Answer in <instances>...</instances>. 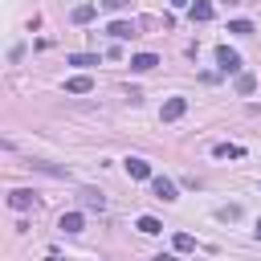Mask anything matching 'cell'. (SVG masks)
Returning <instances> with one entry per match:
<instances>
[{
	"label": "cell",
	"mask_w": 261,
	"mask_h": 261,
	"mask_svg": "<svg viewBox=\"0 0 261 261\" xmlns=\"http://www.w3.org/2000/svg\"><path fill=\"white\" fill-rule=\"evenodd\" d=\"M8 208H16V212H29V208H37V192H29V188H16V192H8Z\"/></svg>",
	"instance_id": "6da1fadb"
},
{
	"label": "cell",
	"mask_w": 261,
	"mask_h": 261,
	"mask_svg": "<svg viewBox=\"0 0 261 261\" xmlns=\"http://www.w3.org/2000/svg\"><path fill=\"white\" fill-rule=\"evenodd\" d=\"M106 33H110L114 41H130V37H139V24H135V20H110Z\"/></svg>",
	"instance_id": "7a4b0ae2"
},
{
	"label": "cell",
	"mask_w": 261,
	"mask_h": 261,
	"mask_svg": "<svg viewBox=\"0 0 261 261\" xmlns=\"http://www.w3.org/2000/svg\"><path fill=\"white\" fill-rule=\"evenodd\" d=\"M216 65H220L224 73H237V69H241V53L228 49V45H220V49H216Z\"/></svg>",
	"instance_id": "3957f363"
},
{
	"label": "cell",
	"mask_w": 261,
	"mask_h": 261,
	"mask_svg": "<svg viewBox=\"0 0 261 261\" xmlns=\"http://www.w3.org/2000/svg\"><path fill=\"white\" fill-rule=\"evenodd\" d=\"M151 196L163 200V204H171V200H175V184L163 179V175H151Z\"/></svg>",
	"instance_id": "277c9868"
},
{
	"label": "cell",
	"mask_w": 261,
	"mask_h": 261,
	"mask_svg": "<svg viewBox=\"0 0 261 261\" xmlns=\"http://www.w3.org/2000/svg\"><path fill=\"white\" fill-rule=\"evenodd\" d=\"M184 110H188V98H167L163 110H159V118L163 122H175V118H184Z\"/></svg>",
	"instance_id": "5b68a950"
},
{
	"label": "cell",
	"mask_w": 261,
	"mask_h": 261,
	"mask_svg": "<svg viewBox=\"0 0 261 261\" xmlns=\"http://www.w3.org/2000/svg\"><path fill=\"white\" fill-rule=\"evenodd\" d=\"M94 90V77L77 73V77H65V94H90Z\"/></svg>",
	"instance_id": "8992f818"
},
{
	"label": "cell",
	"mask_w": 261,
	"mask_h": 261,
	"mask_svg": "<svg viewBox=\"0 0 261 261\" xmlns=\"http://www.w3.org/2000/svg\"><path fill=\"white\" fill-rule=\"evenodd\" d=\"M82 224H86V216H82V212H61V220H57V228H61V232H82Z\"/></svg>",
	"instance_id": "52a82bcc"
},
{
	"label": "cell",
	"mask_w": 261,
	"mask_h": 261,
	"mask_svg": "<svg viewBox=\"0 0 261 261\" xmlns=\"http://www.w3.org/2000/svg\"><path fill=\"white\" fill-rule=\"evenodd\" d=\"M94 16H98V8H94V4H73V12H69V20H73V24H90Z\"/></svg>",
	"instance_id": "ba28073f"
},
{
	"label": "cell",
	"mask_w": 261,
	"mask_h": 261,
	"mask_svg": "<svg viewBox=\"0 0 261 261\" xmlns=\"http://www.w3.org/2000/svg\"><path fill=\"white\" fill-rule=\"evenodd\" d=\"M155 65H159L155 53H135V57H130V69H139V73H147V69H155Z\"/></svg>",
	"instance_id": "9c48e42d"
},
{
	"label": "cell",
	"mask_w": 261,
	"mask_h": 261,
	"mask_svg": "<svg viewBox=\"0 0 261 261\" xmlns=\"http://www.w3.org/2000/svg\"><path fill=\"white\" fill-rule=\"evenodd\" d=\"M126 171H130V179H151V163L147 159H126Z\"/></svg>",
	"instance_id": "30bf717a"
},
{
	"label": "cell",
	"mask_w": 261,
	"mask_h": 261,
	"mask_svg": "<svg viewBox=\"0 0 261 261\" xmlns=\"http://www.w3.org/2000/svg\"><path fill=\"white\" fill-rule=\"evenodd\" d=\"M212 155H216V159H241L245 151H241L237 143H216V147H212Z\"/></svg>",
	"instance_id": "8fae6325"
},
{
	"label": "cell",
	"mask_w": 261,
	"mask_h": 261,
	"mask_svg": "<svg viewBox=\"0 0 261 261\" xmlns=\"http://www.w3.org/2000/svg\"><path fill=\"white\" fill-rule=\"evenodd\" d=\"M188 12H192V20H200V24H204V20H212V4H208V0H196Z\"/></svg>",
	"instance_id": "7c38bea8"
},
{
	"label": "cell",
	"mask_w": 261,
	"mask_h": 261,
	"mask_svg": "<svg viewBox=\"0 0 261 261\" xmlns=\"http://www.w3.org/2000/svg\"><path fill=\"white\" fill-rule=\"evenodd\" d=\"M82 204H86L90 212H102V208H106V200H102V192H90V188L82 192Z\"/></svg>",
	"instance_id": "4fadbf2b"
},
{
	"label": "cell",
	"mask_w": 261,
	"mask_h": 261,
	"mask_svg": "<svg viewBox=\"0 0 261 261\" xmlns=\"http://www.w3.org/2000/svg\"><path fill=\"white\" fill-rule=\"evenodd\" d=\"M171 245H175V253H192V249H196V237H192V232H175Z\"/></svg>",
	"instance_id": "5bb4252c"
},
{
	"label": "cell",
	"mask_w": 261,
	"mask_h": 261,
	"mask_svg": "<svg viewBox=\"0 0 261 261\" xmlns=\"http://www.w3.org/2000/svg\"><path fill=\"white\" fill-rule=\"evenodd\" d=\"M65 61H69V65H82V69H86V65H98V53H69Z\"/></svg>",
	"instance_id": "9a60e30c"
},
{
	"label": "cell",
	"mask_w": 261,
	"mask_h": 261,
	"mask_svg": "<svg viewBox=\"0 0 261 261\" xmlns=\"http://www.w3.org/2000/svg\"><path fill=\"white\" fill-rule=\"evenodd\" d=\"M139 232H147V237H155V232H163V224H159L155 216H139Z\"/></svg>",
	"instance_id": "2e32d148"
},
{
	"label": "cell",
	"mask_w": 261,
	"mask_h": 261,
	"mask_svg": "<svg viewBox=\"0 0 261 261\" xmlns=\"http://www.w3.org/2000/svg\"><path fill=\"white\" fill-rule=\"evenodd\" d=\"M253 90H257V77L253 73H241L237 77V94H253Z\"/></svg>",
	"instance_id": "e0dca14e"
},
{
	"label": "cell",
	"mask_w": 261,
	"mask_h": 261,
	"mask_svg": "<svg viewBox=\"0 0 261 261\" xmlns=\"http://www.w3.org/2000/svg\"><path fill=\"white\" fill-rule=\"evenodd\" d=\"M228 33H237V37H249V33H253V20H232V24H228Z\"/></svg>",
	"instance_id": "ac0fdd59"
},
{
	"label": "cell",
	"mask_w": 261,
	"mask_h": 261,
	"mask_svg": "<svg viewBox=\"0 0 261 261\" xmlns=\"http://www.w3.org/2000/svg\"><path fill=\"white\" fill-rule=\"evenodd\" d=\"M216 216H220V220H237V216H241V208H237V204H228V208H216Z\"/></svg>",
	"instance_id": "d6986e66"
},
{
	"label": "cell",
	"mask_w": 261,
	"mask_h": 261,
	"mask_svg": "<svg viewBox=\"0 0 261 261\" xmlns=\"http://www.w3.org/2000/svg\"><path fill=\"white\" fill-rule=\"evenodd\" d=\"M106 8H114V12H122V8H130V0H106Z\"/></svg>",
	"instance_id": "ffe728a7"
},
{
	"label": "cell",
	"mask_w": 261,
	"mask_h": 261,
	"mask_svg": "<svg viewBox=\"0 0 261 261\" xmlns=\"http://www.w3.org/2000/svg\"><path fill=\"white\" fill-rule=\"evenodd\" d=\"M45 261H73V257H61V253H49Z\"/></svg>",
	"instance_id": "44dd1931"
},
{
	"label": "cell",
	"mask_w": 261,
	"mask_h": 261,
	"mask_svg": "<svg viewBox=\"0 0 261 261\" xmlns=\"http://www.w3.org/2000/svg\"><path fill=\"white\" fill-rule=\"evenodd\" d=\"M167 4H171V8H188V0H167Z\"/></svg>",
	"instance_id": "7402d4cb"
},
{
	"label": "cell",
	"mask_w": 261,
	"mask_h": 261,
	"mask_svg": "<svg viewBox=\"0 0 261 261\" xmlns=\"http://www.w3.org/2000/svg\"><path fill=\"white\" fill-rule=\"evenodd\" d=\"M155 261H179V257H171V253H159V257H155Z\"/></svg>",
	"instance_id": "603a6c76"
},
{
	"label": "cell",
	"mask_w": 261,
	"mask_h": 261,
	"mask_svg": "<svg viewBox=\"0 0 261 261\" xmlns=\"http://www.w3.org/2000/svg\"><path fill=\"white\" fill-rule=\"evenodd\" d=\"M220 4H241V0H220Z\"/></svg>",
	"instance_id": "cb8c5ba5"
},
{
	"label": "cell",
	"mask_w": 261,
	"mask_h": 261,
	"mask_svg": "<svg viewBox=\"0 0 261 261\" xmlns=\"http://www.w3.org/2000/svg\"><path fill=\"white\" fill-rule=\"evenodd\" d=\"M257 237H261V220H257Z\"/></svg>",
	"instance_id": "d4e9b609"
}]
</instances>
